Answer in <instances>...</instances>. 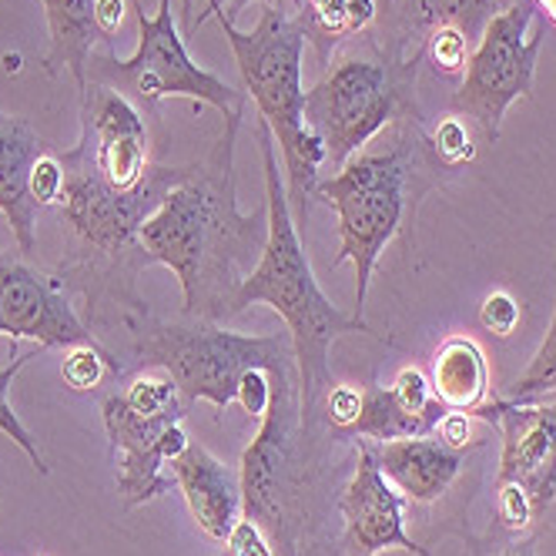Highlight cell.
I'll return each instance as SVG.
<instances>
[{"mask_svg": "<svg viewBox=\"0 0 556 556\" xmlns=\"http://www.w3.org/2000/svg\"><path fill=\"white\" fill-rule=\"evenodd\" d=\"M242 114L225 117V135L202 165L165 194L157 212L141 225L138 242L148 262L178 275L188 319L218 323L249 278L245 258L258 238V218L235 205V138Z\"/></svg>", "mask_w": 556, "mask_h": 556, "instance_id": "6da1fadb", "label": "cell"}, {"mask_svg": "<svg viewBox=\"0 0 556 556\" xmlns=\"http://www.w3.org/2000/svg\"><path fill=\"white\" fill-rule=\"evenodd\" d=\"M258 144L265 162V205H268V228L258 265L238 289L231 302V315L245 312L249 305H268L286 319L295 366H299V392H302V413L312 409L315 395L329 379V345L336 336L345 332H369L363 319L339 312L315 282V271L302 249L295 212L289 205L286 178L278 175V154L271 128L258 117Z\"/></svg>", "mask_w": 556, "mask_h": 556, "instance_id": "7a4b0ae2", "label": "cell"}, {"mask_svg": "<svg viewBox=\"0 0 556 556\" xmlns=\"http://www.w3.org/2000/svg\"><path fill=\"white\" fill-rule=\"evenodd\" d=\"M215 17L235 51L238 71H242L245 91L252 94L258 117L271 128V138L282 151L289 205H295V212H305V202L319 185V172L326 168L323 141L305 128V17L286 0H265L252 30L235 27V21L222 11Z\"/></svg>", "mask_w": 556, "mask_h": 556, "instance_id": "3957f363", "label": "cell"}, {"mask_svg": "<svg viewBox=\"0 0 556 556\" xmlns=\"http://www.w3.org/2000/svg\"><path fill=\"white\" fill-rule=\"evenodd\" d=\"M432 144L419 125L403 114V125L389 131V141L355 151L349 162L315 185V198L339 215V255L332 268L355 265V319H363L372 268L386 245L395 238L409 215V188L422 168H429Z\"/></svg>", "mask_w": 556, "mask_h": 556, "instance_id": "277c9868", "label": "cell"}, {"mask_svg": "<svg viewBox=\"0 0 556 556\" xmlns=\"http://www.w3.org/2000/svg\"><path fill=\"white\" fill-rule=\"evenodd\" d=\"M138 363L168 372L188 403L205 400L215 409L238 403V389L255 369L278 372L295 359L292 336H238L215 323H131ZM299 369V366H295Z\"/></svg>", "mask_w": 556, "mask_h": 556, "instance_id": "5b68a950", "label": "cell"}, {"mask_svg": "<svg viewBox=\"0 0 556 556\" xmlns=\"http://www.w3.org/2000/svg\"><path fill=\"white\" fill-rule=\"evenodd\" d=\"M413 81L416 61L366 45L359 54L336 58L305 91V128L323 141L332 175L395 117L409 114Z\"/></svg>", "mask_w": 556, "mask_h": 556, "instance_id": "8992f818", "label": "cell"}, {"mask_svg": "<svg viewBox=\"0 0 556 556\" xmlns=\"http://www.w3.org/2000/svg\"><path fill=\"white\" fill-rule=\"evenodd\" d=\"M188 406L168 372L138 376L125 392L101 403L108 440L117 453V493L125 509L178 490L168 466L191 443L181 429Z\"/></svg>", "mask_w": 556, "mask_h": 556, "instance_id": "52a82bcc", "label": "cell"}, {"mask_svg": "<svg viewBox=\"0 0 556 556\" xmlns=\"http://www.w3.org/2000/svg\"><path fill=\"white\" fill-rule=\"evenodd\" d=\"M138 11V48L131 58H114L111 51H91L85 85H104L128 101L157 104L165 98H188L194 104H212L225 117L245 111V94L231 88L225 77L198 67L188 54L185 34L172 14V0H157V14L148 17L135 0Z\"/></svg>", "mask_w": 556, "mask_h": 556, "instance_id": "ba28073f", "label": "cell"}, {"mask_svg": "<svg viewBox=\"0 0 556 556\" xmlns=\"http://www.w3.org/2000/svg\"><path fill=\"white\" fill-rule=\"evenodd\" d=\"M546 37V21L530 0H513L490 17L480 41L472 45L463 85L450 101V111L472 117L486 141L500 138L506 111L533 94L536 61Z\"/></svg>", "mask_w": 556, "mask_h": 556, "instance_id": "9c48e42d", "label": "cell"}, {"mask_svg": "<svg viewBox=\"0 0 556 556\" xmlns=\"http://www.w3.org/2000/svg\"><path fill=\"white\" fill-rule=\"evenodd\" d=\"M24 252H0V336L30 339L37 349H71L98 342L54 275L37 271Z\"/></svg>", "mask_w": 556, "mask_h": 556, "instance_id": "30bf717a", "label": "cell"}, {"mask_svg": "<svg viewBox=\"0 0 556 556\" xmlns=\"http://www.w3.org/2000/svg\"><path fill=\"white\" fill-rule=\"evenodd\" d=\"M466 416L493 422L503 435L496 483H516L533 500L536 516L546 513L556 503V400H496Z\"/></svg>", "mask_w": 556, "mask_h": 556, "instance_id": "8fae6325", "label": "cell"}, {"mask_svg": "<svg viewBox=\"0 0 556 556\" xmlns=\"http://www.w3.org/2000/svg\"><path fill=\"white\" fill-rule=\"evenodd\" d=\"M339 506L355 556H376L382 549L429 556V549L406 533V496L382 476L369 440H359V459H355V472Z\"/></svg>", "mask_w": 556, "mask_h": 556, "instance_id": "7c38bea8", "label": "cell"}, {"mask_svg": "<svg viewBox=\"0 0 556 556\" xmlns=\"http://www.w3.org/2000/svg\"><path fill=\"white\" fill-rule=\"evenodd\" d=\"M299 413L302 406L292 369L275 379L271 406L262 416V429L242 456V469H238L242 472V513L255 523L278 527V490H282V472L289 466Z\"/></svg>", "mask_w": 556, "mask_h": 556, "instance_id": "4fadbf2b", "label": "cell"}, {"mask_svg": "<svg viewBox=\"0 0 556 556\" xmlns=\"http://www.w3.org/2000/svg\"><path fill=\"white\" fill-rule=\"evenodd\" d=\"M168 469L194 516V523L215 543H225L231 527L242 520V472L198 443H188L185 453L175 456Z\"/></svg>", "mask_w": 556, "mask_h": 556, "instance_id": "5bb4252c", "label": "cell"}, {"mask_svg": "<svg viewBox=\"0 0 556 556\" xmlns=\"http://www.w3.org/2000/svg\"><path fill=\"white\" fill-rule=\"evenodd\" d=\"M48 154V141L34 131L27 117L0 111V215L8 218L17 252L34 255L37 249V212L41 205L30 194V172Z\"/></svg>", "mask_w": 556, "mask_h": 556, "instance_id": "9a60e30c", "label": "cell"}, {"mask_svg": "<svg viewBox=\"0 0 556 556\" xmlns=\"http://www.w3.org/2000/svg\"><path fill=\"white\" fill-rule=\"evenodd\" d=\"M372 446V440H369ZM372 456L386 480L413 503H435L463 469L466 450L446 446L440 435H416V440H392L372 446Z\"/></svg>", "mask_w": 556, "mask_h": 556, "instance_id": "2e32d148", "label": "cell"}, {"mask_svg": "<svg viewBox=\"0 0 556 556\" xmlns=\"http://www.w3.org/2000/svg\"><path fill=\"white\" fill-rule=\"evenodd\" d=\"M506 4L513 0H406L400 8V21H395V41L389 54L419 64L426 37L440 27H456L476 45L490 17Z\"/></svg>", "mask_w": 556, "mask_h": 556, "instance_id": "e0dca14e", "label": "cell"}, {"mask_svg": "<svg viewBox=\"0 0 556 556\" xmlns=\"http://www.w3.org/2000/svg\"><path fill=\"white\" fill-rule=\"evenodd\" d=\"M432 392L450 413H472L490 395L486 352L466 336L446 339L432 359Z\"/></svg>", "mask_w": 556, "mask_h": 556, "instance_id": "ac0fdd59", "label": "cell"}, {"mask_svg": "<svg viewBox=\"0 0 556 556\" xmlns=\"http://www.w3.org/2000/svg\"><path fill=\"white\" fill-rule=\"evenodd\" d=\"M51 30V51L45 54V71L51 77L71 74L77 88H85L88 58L104 37L94 27V0H41Z\"/></svg>", "mask_w": 556, "mask_h": 556, "instance_id": "d6986e66", "label": "cell"}, {"mask_svg": "<svg viewBox=\"0 0 556 556\" xmlns=\"http://www.w3.org/2000/svg\"><path fill=\"white\" fill-rule=\"evenodd\" d=\"M440 419L435 416H416L403 409L392 389L369 386L363 392V406L355 422L345 429L352 440H376V443H392V440H416V435H435Z\"/></svg>", "mask_w": 556, "mask_h": 556, "instance_id": "ffe728a7", "label": "cell"}, {"mask_svg": "<svg viewBox=\"0 0 556 556\" xmlns=\"http://www.w3.org/2000/svg\"><path fill=\"white\" fill-rule=\"evenodd\" d=\"M546 395H556V308H553L549 332L540 342V349L530 359L527 372L509 386V392L503 395V400H509V403H530V400H546Z\"/></svg>", "mask_w": 556, "mask_h": 556, "instance_id": "44dd1931", "label": "cell"}, {"mask_svg": "<svg viewBox=\"0 0 556 556\" xmlns=\"http://www.w3.org/2000/svg\"><path fill=\"white\" fill-rule=\"evenodd\" d=\"M108 372H117V363L111 359V355L98 342H85V345L64 349L61 376H64V386L71 392H91V389H98Z\"/></svg>", "mask_w": 556, "mask_h": 556, "instance_id": "7402d4cb", "label": "cell"}, {"mask_svg": "<svg viewBox=\"0 0 556 556\" xmlns=\"http://www.w3.org/2000/svg\"><path fill=\"white\" fill-rule=\"evenodd\" d=\"M30 359H37V349H34V352H17V355H14V363H11L8 369H0V432H8L11 440L27 453V459L34 463V469L48 476V466H45L41 450H37L34 435L24 429V422L17 419V413L11 409V400H8V395H11V386H14V379H17V372H21Z\"/></svg>", "mask_w": 556, "mask_h": 556, "instance_id": "603a6c76", "label": "cell"}, {"mask_svg": "<svg viewBox=\"0 0 556 556\" xmlns=\"http://www.w3.org/2000/svg\"><path fill=\"white\" fill-rule=\"evenodd\" d=\"M469 51H472V41L456 30V27H440V30H432L426 37V45H422V58L429 54L435 71H443V74H459L466 71V61H469Z\"/></svg>", "mask_w": 556, "mask_h": 556, "instance_id": "cb8c5ba5", "label": "cell"}, {"mask_svg": "<svg viewBox=\"0 0 556 556\" xmlns=\"http://www.w3.org/2000/svg\"><path fill=\"white\" fill-rule=\"evenodd\" d=\"M429 144L435 151V162L446 165V168H456V165L469 162V157L476 154L469 128L463 125V117H446V122H440V128H435Z\"/></svg>", "mask_w": 556, "mask_h": 556, "instance_id": "d4e9b609", "label": "cell"}, {"mask_svg": "<svg viewBox=\"0 0 556 556\" xmlns=\"http://www.w3.org/2000/svg\"><path fill=\"white\" fill-rule=\"evenodd\" d=\"M496 516L509 533H523L536 520V509L527 490L516 483H496Z\"/></svg>", "mask_w": 556, "mask_h": 556, "instance_id": "484cf974", "label": "cell"}, {"mask_svg": "<svg viewBox=\"0 0 556 556\" xmlns=\"http://www.w3.org/2000/svg\"><path fill=\"white\" fill-rule=\"evenodd\" d=\"M30 194H34V202L41 205V208L61 202V194H64V165H61V157L54 151L41 154V162L34 165V172H30Z\"/></svg>", "mask_w": 556, "mask_h": 556, "instance_id": "4316f807", "label": "cell"}, {"mask_svg": "<svg viewBox=\"0 0 556 556\" xmlns=\"http://www.w3.org/2000/svg\"><path fill=\"white\" fill-rule=\"evenodd\" d=\"M480 326L490 332V336H500L506 339L516 326H520V302H516L509 292H490L480 305Z\"/></svg>", "mask_w": 556, "mask_h": 556, "instance_id": "83f0119b", "label": "cell"}, {"mask_svg": "<svg viewBox=\"0 0 556 556\" xmlns=\"http://www.w3.org/2000/svg\"><path fill=\"white\" fill-rule=\"evenodd\" d=\"M225 543H228V556H275L262 533V523L249 520V516H242V520L231 527Z\"/></svg>", "mask_w": 556, "mask_h": 556, "instance_id": "f1b7e54d", "label": "cell"}, {"mask_svg": "<svg viewBox=\"0 0 556 556\" xmlns=\"http://www.w3.org/2000/svg\"><path fill=\"white\" fill-rule=\"evenodd\" d=\"M359 406H363V392H355V389H349V386H336V389L329 392V403H326L329 422L339 426V429L345 432V429L355 422V416H359Z\"/></svg>", "mask_w": 556, "mask_h": 556, "instance_id": "f546056e", "label": "cell"}, {"mask_svg": "<svg viewBox=\"0 0 556 556\" xmlns=\"http://www.w3.org/2000/svg\"><path fill=\"white\" fill-rule=\"evenodd\" d=\"M435 435H440V440H443L446 446H453V450L472 446L469 416H466V413H446V416L440 419V426H435Z\"/></svg>", "mask_w": 556, "mask_h": 556, "instance_id": "4dcf8cb0", "label": "cell"}, {"mask_svg": "<svg viewBox=\"0 0 556 556\" xmlns=\"http://www.w3.org/2000/svg\"><path fill=\"white\" fill-rule=\"evenodd\" d=\"M122 21H125V0H94V27L104 41H111L117 34Z\"/></svg>", "mask_w": 556, "mask_h": 556, "instance_id": "1f68e13d", "label": "cell"}, {"mask_svg": "<svg viewBox=\"0 0 556 556\" xmlns=\"http://www.w3.org/2000/svg\"><path fill=\"white\" fill-rule=\"evenodd\" d=\"M212 17V0H181V21H185V37L194 34Z\"/></svg>", "mask_w": 556, "mask_h": 556, "instance_id": "d6a6232c", "label": "cell"}, {"mask_svg": "<svg viewBox=\"0 0 556 556\" xmlns=\"http://www.w3.org/2000/svg\"><path fill=\"white\" fill-rule=\"evenodd\" d=\"M245 4H252V0H212V14H218V11H222L225 17H231V21H235L238 14H242V8H245ZM262 4H265V0H262ZM286 4H292V8L299 11V0H286Z\"/></svg>", "mask_w": 556, "mask_h": 556, "instance_id": "836d02e7", "label": "cell"}, {"mask_svg": "<svg viewBox=\"0 0 556 556\" xmlns=\"http://www.w3.org/2000/svg\"><path fill=\"white\" fill-rule=\"evenodd\" d=\"M536 4H540V17L556 27V0H536Z\"/></svg>", "mask_w": 556, "mask_h": 556, "instance_id": "e575fe53", "label": "cell"}, {"mask_svg": "<svg viewBox=\"0 0 556 556\" xmlns=\"http://www.w3.org/2000/svg\"><path fill=\"white\" fill-rule=\"evenodd\" d=\"M500 556H536V549H533V543H530V540H523V543L509 546V549H506V553H500Z\"/></svg>", "mask_w": 556, "mask_h": 556, "instance_id": "d590c367", "label": "cell"}]
</instances>
